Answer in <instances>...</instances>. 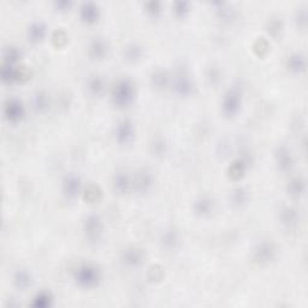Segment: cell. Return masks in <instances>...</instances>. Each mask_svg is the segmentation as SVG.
I'll return each mask as SVG.
<instances>
[{"instance_id": "cell-1", "label": "cell", "mask_w": 308, "mask_h": 308, "mask_svg": "<svg viewBox=\"0 0 308 308\" xmlns=\"http://www.w3.org/2000/svg\"><path fill=\"white\" fill-rule=\"evenodd\" d=\"M75 281L85 289L95 288L101 281L100 270L90 264H83L75 271Z\"/></svg>"}, {"instance_id": "cell-2", "label": "cell", "mask_w": 308, "mask_h": 308, "mask_svg": "<svg viewBox=\"0 0 308 308\" xmlns=\"http://www.w3.org/2000/svg\"><path fill=\"white\" fill-rule=\"evenodd\" d=\"M113 103L118 108H127L132 103L135 98V88L132 81L128 78H122L113 87Z\"/></svg>"}, {"instance_id": "cell-3", "label": "cell", "mask_w": 308, "mask_h": 308, "mask_svg": "<svg viewBox=\"0 0 308 308\" xmlns=\"http://www.w3.org/2000/svg\"><path fill=\"white\" fill-rule=\"evenodd\" d=\"M241 108V93L237 88L228 90L223 100V111L226 116L232 117L240 111Z\"/></svg>"}, {"instance_id": "cell-4", "label": "cell", "mask_w": 308, "mask_h": 308, "mask_svg": "<svg viewBox=\"0 0 308 308\" xmlns=\"http://www.w3.org/2000/svg\"><path fill=\"white\" fill-rule=\"evenodd\" d=\"M85 232L89 242H98L103 234V220L99 216L92 215L85 221Z\"/></svg>"}, {"instance_id": "cell-5", "label": "cell", "mask_w": 308, "mask_h": 308, "mask_svg": "<svg viewBox=\"0 0 308 308\" xmlns=\"http://www.w3.org/2000/svg\"><path fill=\"white\" fill-rule=\"evenodd\" d=\"M276 257V247L271 242H262L254 249V260L260 265L271 263Z\"/></svg>"}, {"instance_id": "cell-6", "label": "cell", "mask_w": 308, "mask_h": 308, "mask_svg": "<svg viewBox=\"0 0 308 308\" xmlns=\"http://www.w3.org/2000/svg\"><path fill=\"white\" fill-rule=\"evenodd\" d=\"M174 87L179 95L183 96L190 95V94H193V92H194V85H193L192 78L189 77V75L185 74L183 71L178 72L176 75Z\"/></svg>"}, {"instance_id": "cell-7", "label": "cell", "mask_w": 308, "mask_h": 308, "mask_svg": "<svg viewBox=\"0 0 308 308\" xmlns=\"http://www.w3.org/2000/svg\"><path fill=\"white\" fill-rule=\"evenodd\" d=\"M153 183V177L148 170H140L136 175H135V178L132 179V187L135 188V190H137L139 193H146L150 190V188L152 187Z\"/></svg>"}, {"instance_id": "cell-8", "label": "cell", "mask_w": 308, "mask_h": 308, "mask_svg": "<svg viewBox=\"0 0 308 308\" xmlns=\"http://www.w3.org/2000/svg\"><path fill=\"white\" fill-rule=\"evenodd\" d=\"M145 258V253L139 248H129L122 255V262L127 267L134 268L140 266Z\"/></svg>"}, {"instance_id": "cell-9", "label": "cell", "mask_w": 308, "mask_h": 308, "mask_svg": "<svg viewBox=\"0 0 308 308\" xmlns=\"http://www.w3.org/2000/svg\"><path fill=\"white\" fill-rule=\"evenodd\" d=\"M5 116L10 122H18L23 118L24 116V108H23L22 103L16 99L9 100L5 105Z\"/></svg>"}, {"instance_id": "cell-10", "label": "cell", "mask_w": 308, "mask_h": 308, "mask_svg": "<svg viewBox=\"0 0 308 308\" xmlns=\"http://www.w3.org/2000/svg\"><path fill=\"white\" fill-rule=\"evenodd\" d=\"M276 161H277L278 168L282 171H290L294 166L293 154L284 146L277 148V151H276Z\"/></svg>"}, {"instance_id": "cell-11", "label": "cell", "mask_w": 308, "mask_h": 308, "mask_svg": "<svg viewBox=\"0 0 308 308\" xmlns=\"http://www.w3.org/2000/svg\"><path fill=\"white\" fill-rule=\"evenodd\" d=\"M117 140L121 143H128L134 137V125L128 119H123L117 125Z\"/></svg>"}, {"instance_id": "cell-12", "label": "cell", "mask_w": 308, "mask_h": 308, "mask_svg": "<svg viewBox=\"0 0 308 308\" xmlns=\"http://www.w3.org/2000/svg\"><path fill=\"white\" fill-rule=\"evenodd\" d=\"M113 187L114 190L119 194H125V193L129 192L132 187V181L130 179V177L128 176L127 172L121 171V172H117L114 175V178H113Z\"/></svg>"}, {"instance_id": "cell-13", "label": "cell", "mask_w": 308, "mask_h": 308, "mask_svg": "<svg viewBox=\"0 0 308 308\" xmlns=\"http://www.w3.org/2000/svg\"><path fill=\"white\" fill-rule=\"evenodd\" d=\"M81 189V181L75 175H70L64 179L63 183V192L67 198H75L80 193Z\"/></svg>"}, {"instance_id": "cell-14", "label": "cell", "mask_w": 308, "mask_h": 308, "mask_svg": "<svg viewBox=\"0 0 308 308\" xmlns=\"http://www.w3.org/2000/svg\"><path fill=\"white\" fill-rule=\"evenodd\" d=\"M213 210H215V202L208 197H201L195 201L194 211L198 216H210L213 212Z\"/></svg>"}, {"instance_id": "cell-15", "label": "cell", "mask_w": 308, "mask_h": 308, "mask_svg": "<svg viewBox=\"0 0 308 308\" xmlns=\"http://www.w3.org/2000/svg\"><path fill=\"white\" fill-rule=\"evenodd\" d=\"M89 54L93 59H103L108 54V44L101 38H94L89 45Z\"/></svg>"}, {"instance_id": "cell-16", "label": "cell", "mask_w": 308, "mask_h": 308, "mask_svg": "<svg viewBox=\"0 0 308 308\" xmlns=\"http://www.w3.org/2000/svg\"><path fill=\"white\" fill-rule=\"evenodd\" d=\"M281 218H282V223H283V225L286 226V229H289V230H293V229L296 228L300 220L296 210H294V208H291V207L284 208L283 212H282Z\"/></svg>"}, {"instance_id": "cell-17", "label": "cell", "mask_w": 308, "mask_h": 308, "mask_svg": "<svg viewBox=\"0 0 308 308\" xmlns=\"http://www.w3.org/2000/svg\"><path fill=\"white\" fill-rule=\"evenodd\" d=\"M161 243L163 246L169 250H175L179 244V235L178 232L174 229H170V230H166L163 234V237H161Z\"/></svg>"}, {"instance_id": "cell-18", "label": "cell", "mask_w": 308, "mask_h": 308, "mask_svg": "<svg viewBox=\"0 0 308 308\" xmlns=\"http://www.w3.org/2000/svg\"><path fill=\"white\" fill-rule=\"evenodd\" d=\"M33 284V278L28 271L20 270L16 272L15 275V286H17L20 290H25Z\"/></svg>"}, {"instance_id": "cell-19", "label": "cell", "mask_w": 308, "mask_h": 308, "mask_svg": "<svg viewBox=\"0 0 308 308\" xmlns=\"http://www.w3.org/2000/svg\"><path fill=\"white\" fill-rule=\"evenodd\" d=\"M88 90L94 96H100L105 92V82L101 77L92 76L88 81Z\"/></svg>"}, {"instance_id": "cell-20", "label": "cell", "mask_w": 308, "mask_h": 308, "mask_svg": "<svg viewBox=\"0 0 308 308\" xmlns=\"http://www.w3.org/2000/svg\"><path fill=\"white\" fill-rule=\"evenodd\" d=\"M288 67L293 72H301L305 70V57L301 53H294L288 58Z\"/></svg>"}, {"instance_id": "cell-21", "label": "cell", "mask_w": 308, "mask_h": 308, "mask_svg": "<svg viewBox=\"0 0 308 308\" xmlns=\"http://www.w3.org/2000/svg\"><path fill=\"white\" fill-rule=\"evenodd\" d=\"M305 192V182L302 178H293L288 184V193L294 198H299Z\"/></svg>"}, {"instance_id": "cell-22", "label": "cell", "mask_w": 308, "mask_h": 308, "mask_svg": "<svg viewBox=\"0 0 308 308\" xmlns=\"http://www.w3.org/2000/svg\"><path fill=\"white\" fill-rule=\"evenodd\" d=\"M246 161L239 159V160L234 161L230 165V168H229V175H230L232 179H239L243 176V174L246 172Z\"/></svg>"}, {"instance_id": "cell-23", "label": "cell", "mask_w": 308, "mask_h": 308, "mask_svg": "<svg viewBox=\"0 0 308 308\" xmlns=\"http://www.w3.org/2000/svg\"><path fill=\"white\" fill-rule=\"evenodd\" d=\"M52 302H53V297L48 291H41L34 297L33 300V306L39 307V308H46L52 306Z\"/></svg>"}, {"instance_id": "cell-24", "label": "cell", "mask_w": 308, "mask_h": 308, "mask_svg": "<svg viewBox=\"0 0 308 308\" xmlns=\"http://www.w3.org/2000/svg\"><path fill=\"white\" fill-rule=\"evenodd\" d=\"M28 34H29V38L31 41H34V43H39V41L43 40L44 36H45V34H46L45 25H44L43 23H34V24L29 28Z\"/></svg>"}, {"instance_id": "cell-25", "label": "cell", "mask_w": 308, "mask_h": 308, "mask_svg": "<svg viewBox=\"0 0 308 308\" xmlns=\"http://www.w3.org/2000/svg\"><path fill=\"white\" fill-rule=\"evenodd\" d=\"M152 83L155 88L158 89H164L166 86L169 85V77L166 75V72L158 70L152 75Z\"/></svg>"}, {"instance_id": "cell-26", "label": "cell", "mask_w": 308, "mask_h": 308, "mask_svg": "<svg viewBox=\"0 0 308 308\" xmlns=\"http://www.w3.org/2000/svg\"><path fill=\"white\" fill-rule=\"evenodd\" d=\"M101 197V190L99 189L98 185L90 184L88 185V188L85 192V200L89 203H95L100 200Z\"/></svg>"}, {"instance_id": "cell-27", "label": "cell", "mask_w": 308, "mask_h": 308, "mask_svg": "<svg viewBox=\"0 0 308 308\" xmlns=\"http://www.w3.org/2000/svg\"><path fill=\"white\" fill-rule=\"evenodd\" d=\"M82 18L88 23H93L98 20V10L93 6L92 4H86L82 7V11H81Z\"/></svg>"}, {"instance_id": "cell-28", "label": "cell", "mask_w": 308, "mask_h": 308, "mask_svg": "<svg viewBox=\"0 0 308 308\" xmlns=\"http://www.w3.org/2000/svg\"><path fill=\"white\" fill-rule=\"evenodd\" d=\"M49 101H48V96L46 95L45 93H38L35 96H34V106L38 111L44 112L48 109Z\"/></svg>"}, {"instance_id": "cell-29", "label": "cell", "mask_w": 308, "mask_h": 308, "mask_svg": "<svg viewBox=\"0 0 308 308\" xmlns=\"http://www.w3.org/2000/svg\"><path fill=\"white\" fill-rule=\"evenodd\" d=\"M248 201V192L244 188H237L232 192V202L235 205H243Z\"/></svg>"}, {"instance_id": "cell-30", "label": "cell", "mask_w": 308, "mask_h": 308, "mask_svg": "<svg viewBox=\"0 0 308 308\" xmlns=\"http://www.w3.org/2000/svg\"><path fill=\"white\" fill-rule=\"evenodd\" d=\"M20 58H21V52L18 51L17 48H15V47H9V48L5 51L4 59H5V63H6V65H12Z\"/></svg>"}, {"instance_id": "cell-31", "label": "cell", "mask_w": 308, "mask_h": 308, "mask_svg": "<svg viewBox=\"0 0 308 308\" xmlns=\"http://www.w3.org/2000/svg\"><path fill=\"white\" fill-rule=\"evenodd\" d=\"M125 56H127V58L129 59V61H137V59L142 56V49H141L140 46L132 45L127 48Z\"/></svg>"}, {"instance_id": "cell-32", "label": "cell", "mask_w": 308, "mask_h": 308, "mask_svg": "<svg viewBox=\"0 0 308 308\" xmlns=\"http://www.w3.org/2000/svg\"><path fill=\"white\" fill-rule=\"evenodd\" d=\"M164 272H163V268L159 267V266H154V267H151L150 272H148V278L150 281H160L163 278Z\"/></svg>"}, {"instance_id": "cell-33", "label": "cell", "mask_w": 308, "mask_h": 308, "mask_svg": "<svg viewBox=\"0 0 308 308\" xmlns=\"http://www.w3.org/2000/svg\"><path fill=\"white\" fill-rule=\"evenodd\" d=\"M153 151H154V153H156V154H164V153H165V151H166L165 141L161 140V139H158V140L154 141Z\"/></svg>"}, {"instance_id": "cell-34", "label": "cell", "mask_w": 308, "mask_h": 308, "mask_svg": "<svg viewBox=\"0 0 308 308\" xmlns=\"http://www.w3.org/2000/svg\"><path fill=\"white\" fill-rule=\"evenodd\" d=\"M53 43L56 44L57 46H63L65 43H66V35H65L64 31L59 30V31H56V33H54Z\"/></svg>"}]
</instances>
